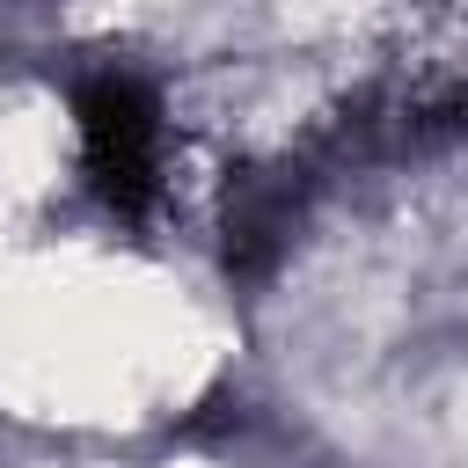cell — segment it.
Listing matches in <instances>:
<instances>
[{"instance_id": "obj_1", "label": "cell", "mask_w": 468, "mask_h": 468, "mask_svg": "<svg viewBox=\"0 0 468 468\" xmlns=\"http://www.w3.org/2000/svg\"><path fill=\"white\" fill-rule=\"evenodd\" d=\"M80 117V168L110 212H146L161 197V95L132 73H95L73 102Z\"/></svg>"}]
</instances>
